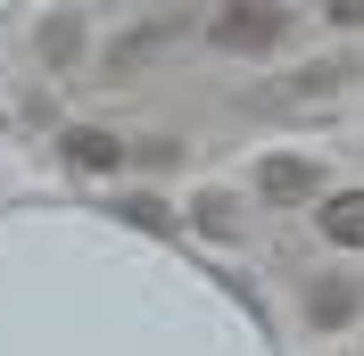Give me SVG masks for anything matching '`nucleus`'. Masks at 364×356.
I'll return each instance as SVG.
<instances>
[{
  "mask_svg": "<svg viewBox=\"0 0 364 356\" xmlns=\"http://www.w3.org/2000/svg\"><path fill=\"white\" fill-rule=\"evenodd\" d=\"M315 166H306V157H265V166H257V191H265V199H282V207H290V199H315Z\"/></svg>",
  "mask_w": 364,
  "mask_h": 356,
  "instance_id": "2",
  "label": "nucleus"
},
{
  "mask_svg": "<svg viewBox=\"0 0 364 356\" xmlns=\"http://www.w3.org/2000/svg\"><path fill=\"white\" fill-rule=\"evenodd\" d=\"M124 216H133L141 232H166V207H158V199H124Z\"/></svg>",
  "mask_w": 364,
  "mask_h": 356,
  "instance_id": "8",
  "label": "nucleus"
},
{
  "mask_svg": "<svg viewBox=\"0 0 364 356\" xmlns=\"http://www.w3.org/2000/svg\"><path fill=\"white\" fill-rule=\"evenodd\" d=\"M348 75H356V67H306V75L290 83V100H331V91H340Z\"/></svg>",
  "mask_w": 364,
  "mask_h": 356,
  "instance_id": "6",
  "label": "nucleus"
},
{
  "mask_svg": "<svg viewBox=\"0 0 364 356\" xmlns=\"http://www.w3.org/2000/svg\"><path fill=\"white\" fill-rule=\"evenodd\" d=\"M323 17H331V25H364V0H331Z\"/></svg>",
  "mask_w": 364,
  "mask_h": 356,
  "instance_id": "9",
  "label": "nucleus"
},
{
  "mask_svg": "<svg viewBox=\"0 0 364 356\" xmlns=\"http://www.w3.org/2000/svg\"><path fill=\"white\" fill-rule=\"evenodd\" d=\"M306 315H315V323H348V315H356V290H348V282H323L315 298H306Z\"/></svg>",
  "mask_w": 364,
  "mask_h": 356,
  "instance_id": "5",
  "label": "nucleus"
},
{
  "mask_svg": "<svg viewBox=\"0 0 364 356\" xmlns=\"http://www.w3.org/2000/svg\"><path fill=\"white\" fill-rule=\"evenodd\" d=\"M67 157L83 166V174H108V166H124V141L100 133V125H75V133H67Z\"/></svg>",
  "mask_w": 364,
  "mask_h": 356,
  "instance_id": "3",
  "label": "nucleus"
},
{
  "mask_svg": "<svg viewBox=\"0 0 364 356\" xmlns=\"http://www.w3.org/2000/svg\"><path fill=\"white\" fill-rule=\"evenodd\" d=\"M290 33V17L282 9H265V0H240V9H224L215 17V50H273Z\"/></svg>",
  "mask_w": 364,
  "mask_h": 356,
  "instance_id": "1",
  "label": "nucleus"
},
{
  "mask_svg": "<svg viewBox=\"0 0 364 356\" xmlns=\"http://www.w3.org/2000/svg\"><path fill=\"white\" fill-rule=\"evenodd\" d=\"M323 241H331V248H364V191H348V199H331V207H323Z\"/></svg>",
  "mask_w": 364,
  "mask_h": 356,
  "instance_id": "4",
  "label": "nucleus"
},
{
  "mask_svg": "<svg viewBox=\"0 0 364 356\" xmlns=\"http://www.w3.org/2000/svg\"><path fill=\"white\" fill-rule=\"evenodd\" d=\"M75 42H83V33H75V17H50V25H42V58H50V67H67Z\"/></svg>",
  "mask_w": 364,
  "mask_h": 356,
  "instance_id": "7",
  "label": "nucleus"
}]
</instances>
